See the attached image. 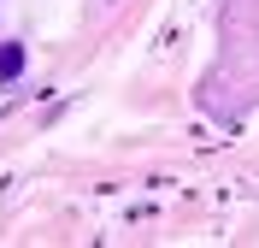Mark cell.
<instances>
[{
  "label": "cell",
  "mask_w": 259,
  "mask_h": 248,
  "mask_svg": "<svg viewBox=\"0 0 259 248\" xmlns=\"http://www.w3.org/2000/svg\"><path fill=\"white\" fill-rule=\"evenodd\" d=\"M18 65H24V48H6V53H0V77H18Z\"/></svg>",
  "instance_id": "cell-1"
}]
</instances>
